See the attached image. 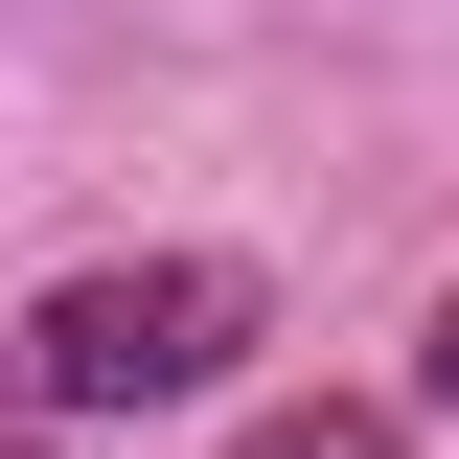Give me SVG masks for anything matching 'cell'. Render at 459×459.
<instances>
[{"label":"cell","instance_id":"obj_1","mask_svg":"<svg viewBox=\"0 0 459 459\" xmlns=\"http://www.w3.org/2000/svg\"><path fill=\"white\" fill-rule=\"evenodd\" d=\"M230 344H253V276L230 253H138V276H47L23 299V391L47 413H161V391H207Z\"/></svg>","mask_w":459,"mask_h":459},{"label":"cell","instance_id":"obj_4","mask_svg":"<svg viewBox=\"0 0 459 459\" xmlns=\"http://www.w3.org/2000/svg\"><path fill=\"white\" fill-rule=\"evenodd\" d=\"M0 459H23V437H0Z\"/></svg>","mask_w":459,"mask_h":459},{"label":"cell","instance_id":"obj_2","mask_svg":"<svg viewBox=\"0 0 459 459\" xmlns=\"http://www.w3.org/2000/svg\"><path fill=\"white\" fill-rule=\"evenodd\" d=\"M253 459H391V413H276Z\"/></svg>","mask_w":459,"mask_h":459},{"label":"cell","instance_id":"obj_3","mask_svg":"<svg viewBox=\"0 0 459 459\" xmlns=\"http://www.w3.org/2000/svg\"><path fill=\"white\" fill-rule=\"evenodd\" d=\"M437 413H459V299H437Z\"/></svg>","mask_w":459,"mask_h":459}]
</instances>
